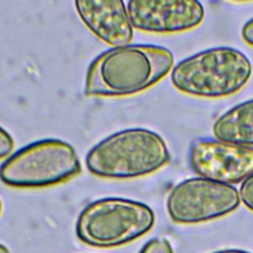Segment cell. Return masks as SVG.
Here are the masks:
<instances>
[{
  "instance_id": "cell-1",
  "label": "cell",
  "mask_w": 253,
  "mask_h": 253,
  "mask_svg": "<svg viewBox=\"0 0 253 253\" xmlns=\"http://www.w3.org/2000/svg\"><path fill=\"white\" fill-rule=\"evenodd\" d=\"M174 64L166 47L127 44L112 47L89 65L84 93L88 97H126L141 93L163 79Z\"/></svg>"
},
{
  "instance_id": "cell-2",
  "label": "cell",
  "mask_w": 253,
  "mask_h": 253,
  "mask_svg": "<svg viewBox=\"0 0 253 253\" xmlns=\"http://www.w3.org/2000/svg\"><path fill=\"white\" fill-rule=\"evenodd\" d=\"M170 158L168 146L158 133L133 127L112 133L94 145L85 164L96 177L128 180L158 171Z\"/></svg>"
},
{
  "instance_id": "cell-3",
  "label": "cell",
  "mask_w": 253,
  "mask_h": 253,
  "mask_svg": "<svg viewBox=\"0 0 253 253\" xmlns=\"http://www.w3.org/2000/svg\"><path fill=\"white\" fill-rule=\"evenodd\" d=\"M251 74V62L243 52L233 47L217 46L178 62L171 71V82L182 93L216 99L239 92Z\"/></svg>"
},
{
  "instance_id": "cell-4",
  "label": "cell",
  "mask_w": 253,
  "mask_h": 253,
  "mask_svg": "<svg viewBox=\"0 0 253 253\" xmlns=\"http://www.w3.org/2000/svg\"><path fill=\"white\" fill-rule=\"evenodd\" d=\"M154 222L153 211L143 203L103 198L82 210L76 221V234L90 246L118 247L146 234Z\"/></svg>"
},
{
  "instance_id": "cell-5",
  "label": "cell",
  "mask_w": 253,
  "mask_h": 253,
  "mask_svg": "<svg viewBox=\"0 0 253 253\" xmlns=\"http://www.w3.org/2000/svg\"><path fill=\"white\" fill-rule=\"evenodd\" d=\"M80 172L81 163L73 146L48 138L10 155L0 165V180L13 188L36 189L67 182Z\"/></svg>"
},
{
  "instance_id": "cell-6",
  "label": "cell",
  "mask_w": 253,
  "mask_h": 253,
  "mask_svg": "<svg viewBox=\"0 0 253 253\" xmlns=\"http://www.w3.org/2000/svg\"><path fill=\"white\" fill-rule=\"evenodd\" d=\"M240 202L235 187L195 177L183 180L170 191L166 208L174 222L196 224L234 211Z\"/></svg>"
},
{
  "instance_id": "cell-7",
  "label": "cell",
  "mask_w": 253,
  "mask_h": 253,
  "mask_svg": "<svg viewBox=\"0 0 253 253\" xmlns=\"http://www.w3.org/2000/svg\"><path fill=\"white\" fill-rule=\"evenodd\" d=\"M190 164L202 178L237 184L253 174V147L218 139H198L190 150Z\"/></svg>"
},
{
  "instance_id": "cell-8",
  "label": "cell",
  "mask_w": 253,
  "mask_h": 253,
  "mask_svg": "<svg viewBox=\"0 0 253 253\" xmlns=\"http://www.w3.org/2000/svg\"><path fill=\"white\" fill-rule=\"evenodd\" d=\"M126 9L132 28L150 34L190 31L205 17L203 5L195 0H131Z\"/></svg>"
},
{
  "instance_id": "cell-9",
  "label": "cell",
  "mask_w": 253,
  "mask_h": 253,
  "mask_svg": "<svg viewBox=\"0 0 253 253\" xmlns=\"http://www.w3.org/2000/svg\"><path fill=\"white\" fill-rule=\"evenodd\" d=\"M75 10L84 25L113 47L130 43L133 38L126 6L121 0L75 1Z\"/></svg>"
},
{
  "instance_id": "cell-10",
  "label": "cell",
  "mask_w": 253,
  "mask_h": 253,
  "mask_svg": "<svg viewBox=\"0 0 253 253\" xmlns=\"http://www.w3.org/2000/svg\"><path fill=\"white\" fill-rule=\"evenodd\" d=\"M212 132L218 140L252 147L253 99L234 106L217 118Z\"/></svg>"
},
{
  "instance_id": "cell-11",
  "label": "cell",
  "mask_w": 253,
  "mask_h": 253,
  "mask_svg": "<svg viewBox=\"0 0 253 253\" xmlns=\"http://www.w3.org/2000/svg\"><path fill=\"white\" fill-rule=\"evenodd\" d=\"M139 253H173V249L166 238L155 237L147 241Z\"/></svg>"
},
{
  "instance_id": "cell-12",
  "label": "cell",
  "mask_w": 253,
  "mask_h": 253,
  "mask_svg": "<svg viewBox=\"0 0 253 253\" xmlns=\"http://www.w3.org/2000/svg\"><path fill=\"white\" fill-rule=\"evenodd\" d=\"M239 197L244 206L253 211V174L242 182L239 189Z\"/></svg>"
},
{
  "instance_id": "cell-13",
  "label": "cell",
  "mask_w": 253,
  "mask_h": 253,
  "mask_svg": "<svg viewBox=\"0 0 253 253\" xmlns=\"http://www.w3.org/2000/svg\"><path fill=\"white\" fill-rule=\"evenodd\" d=\"M14 149L12 136L0 126V159L8 157Z\"/></svg>"
},
{
  "instance_id": "cell-14",
  "label": "cell",
  "mask_w": 253,
  "mask_h": 253,
  "mask_svg": "<svg viewBox=\"0 0 253 253\" xmlns=\"http://www.w3.org/2000/svg\"><path fill=\"white\" fill-rule=\"evenodd\" d=\"M241 37L247 44L253 47V18L247 21L242 27Z\"/></svg>"
},
{
  "instance_id": "cell-15",
  "label": "cell",
  "mask_w": 253,
  "mask_h": 253,
  "mask_svg": "<svg viewBox=\"0 0 253 253\" xmlns=\"http://www.w3.org/2000/svg\"><path fill=\"white\" fill-rule=\"evenodd\" d=\"M211 253H250V252L242 249H222V250H218Z\"/></svg>"
},
{
  "instance_id": "cell-16",
  "label": "cell",
  "mask_w": 253,
  "mask_h": 253,
  "mask_svg": "<svg viewBox=\"0 0 253 253\" xmlns=\"http://www.w3.org/2000/svg\"><path fill=\"white\" fill-rule=\"evenodd\" d=\"M0 253H10V252L4 245L0 244Z\"/></svg>"
},
{
  "instance_id": "cell-17",
  "label": "cell",
  "mask_w": 253,
  "mask_h": 253,
  "mask_svg": "<svg viewBox=\"0 0 253 253\" xmlns=\"http://www.w3.org/2000/svg\"><path fill=\"white\" fill-rule=\"evenodd\" d=\"M2 208H3V206H2V202H1V200H0V214H1V212H2Z\"/></svg>"
}]
</instances>
